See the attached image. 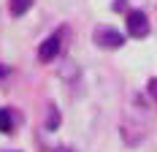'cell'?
<instances>
[{
    "instance_id": "1",
    "label": "cell",
    "mask_w": 157,
    "mask_h": 152,
    "mask_svg": "<svg viewBox=\"0 0 157 152\" xmlns=\"http://www.w3.org/2000/svg\"><path fill=\"white\" fill-rule=\"evenodd\" d=\"M127 33L133 38H146L149 35V19L144 11H130L127 14Z\"/></svg>"
},
{
    "instance_id": "2",
    "label": "cell",
    "mask_w": 157,
    "mask_h": 152,
    "mask_svg": "<svg viewBox=\"0 0 157 152\" xmlns=\"http://www.w3.org/2000/svg\"><path fill=\"white\" fill-rule=\"evenodd\" d=\"M95 44L103 49H119L125 44V35L119 30H111V27H100V30H95Z\"/></svg>"
},
{
    "instance_id": "3",
    "label": "cell",
    "mask_w": 157,
    "mask_h": 152,
    "mask_svg": "<svg viewBox=\"0 0 157 152\" xmlns=\"http://www.w3.org/2000/svg\"><path fill=\"white\" fill-rule=\"evenodd\" d=\"M60 46H63V38H60V33L49 35L46 41L41 44V49H38V57H41V62H52L57 54H60Z\"/></svg>"
},
{
    "instance_id": "4",
    "label": "cell",
    "mask_w": 157,
    "mask_h": 152,
    "mask_svg": "<svg viewBox=\"0 0 157 152\" xmlns=\"http://www.w3.org/2000/svg\"><path fill=\"white\" fill-rule=\"evenodd\" d=\"M0 133H14V114L8 109H0Z\"/></svg>"
},
{
    "instance_id": "5",
    "label": "cell",
    "mask_w": 157,
    "mask_h": 152,
    "mask_svg": "<svg viewBox=\"0 0 157 152\" xmlns=\"http://www.w3.org/2000/svg\"><path fill=\"white\" fill-rule=\"evenodd\" d=\"M30 6H33V0H8V8H11V14H14V16L27 14Z\"/></svg>"
},
{
    "instance_id": "6",
    "label": "cell",
    "mask_w": 157,
    "mask_h": 152,
    "mask_svg": "<svg viewBox=\"0 0 157 152\" xmlns=\"http://www.w3.org/2000/svg\"><path fill=\"white\" fill-rule=\"evenodd\" d=\"M6 76H8V68H6V65H0V79H6Z\"/></svg>"
},
{
    "instance_id": "7",
    "label": "cell",
    "mask_w": 157,
    "mask_h": 152,
    "mask_svg": "<svg viewBox=\"0 0 157 152\" xmlns=\"http://www.w3.org/2000/svg\"><path fill=\"white\" fill-rule=\"evenodd\" d=\"M155 92H157V84H155Z\"/></svg>"
}]
</instances>
